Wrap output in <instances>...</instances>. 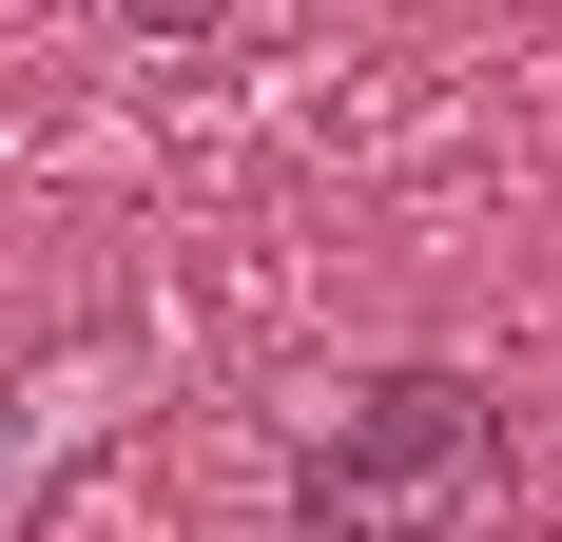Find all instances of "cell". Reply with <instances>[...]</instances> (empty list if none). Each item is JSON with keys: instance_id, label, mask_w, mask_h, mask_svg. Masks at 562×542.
Returning <instances> with one entry per match:
<instances>
[{"instance_id": "obj_2", "label": "cell", "mask_w": 562, "mask_h": 542, "mask_svg": "<svg viewBox=\"0 0 562 542\" xmlns=\"http://www.w3.org/2000/svg\"><path fill=\"white\" fill-rule=\"evenodd\" d=\"M116 20H136V39H214L233 0H116Z\"/></svg>"}, {"instance_id": "obj_1", "label": "cell", "mask_w": 562, "mask_h": 542, "mask_svg": "<svg viewBox=\"0 0 562 542\" xmlns=\"http://www.w3.org/2000/svg\"><path fill=\"white\" fill-rule=\"evenodd\" d=\"M505 504V407L465 369H389V387H349L330 445L291 465V542H465Z\"/></svg>"}]
</instances>
